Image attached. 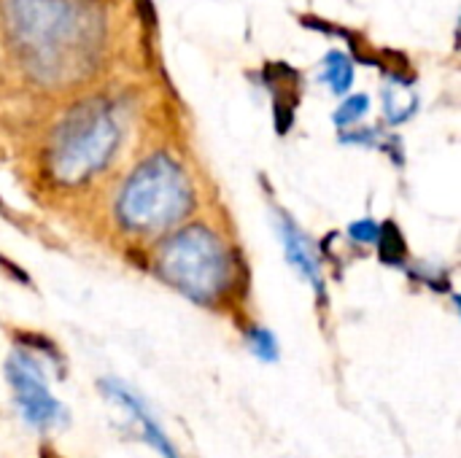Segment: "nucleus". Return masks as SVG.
I'll list each match as a JSON object with an SVG mask.
<instances>
[{"mask_svg":"<svg viewBox=\"0 0 461 458\" xmlns=\"http://www.w3.org/2000/svg\"><path fill=\"white\" fill-rule=\"evenodd\" d=\"M357 78V67L354 59L346 51H330L324 57V70H321V81L335 92V94H346L354 86Z\"/></svg>","mask_w":461,"mask_h":458,"instance_id":"obj_8","label":"nucleus"},{"mask_svg":"<svg viewBox=\"0 0 461 458\" xmlns=\"http://www.w3.org/2000/svg\"><path fill=\"white\" fill-rule=\"evenodd\" d=\"M278 235H281V243H284V251H286L289 265L305 281H311L316 289H321V265H319V256H316L311 240L305 238V232L289 216H284L281 224H278Z\"/></svg>","mask_w":461,"mask_h":458,"instance_id":"obj_7","label":"nucleus"},{"mask_svg":"<svg viewBox=\"0 0 461 458\" xmlns=\"http://www.w3.org/2000/svg\"><path fill=\"white\" fill-rule=\"evenodd\" d=\"M348 235H351L357 243L378 246V240H381V224L373 221V219H362V221H357V224L348 227Z\"/></svg>","mask_w":461,"mask_h":458,"instance_id":"obj_11","label":"nucleus"},{"mask_svg":"<svg viewBox=\"0 0 461 458\" xmlns=\"http://www.w3.org/2000/svg\"><path fill=\"white\" fill-rule=\"evenodd\" d=\"M192 208V186L181 165L167 154L143 159L116 200V216L130 232H159Z\"/></svg>","mask_w":461,"mask_h":458,"instance_id":"obj_3","label":"nucleus"},{"mask_svg":"<svg viewBox=\"0 0 461 458\" xmlns=\"http://www.w3.org/2000/svg\"><path fill=\"white\" fill-rule=\"evenodd\" d=\"M246 343H249V351L257 359H262V362H276L278 359V340L267 327H251L246 332Z\"/></svg>","mask_w":461,"mask_h":458,"instance_id":"obj_10","label":"nucleus"},{"mask_svg":"<svg viewBox=\"0 0 461 458\" xmlns=\"http://www.w3.org/2000/svg\"><path fill=\"white\" fill-rule=\"evenodd\" d=\"M119 113L105 100H86L73 108L51 135L49 170L59 184H81L103 170L119 148Z\"/></svg>","mask_w":461,"mask_h":458,"instance_id":"obj_2","label":"nucleus"},{"mask_svg":"<svg viewBox=\"0 0 461 458\" xmlns=\"http://www.w3.org/2000/svg\"><path fill=\"white\" fill-rule=\"evenodd\" d=\"M43 458H54V456H51V454H46V456H43Z\"/></svg>","mask_w":461,"mask_h":458,"instance_id":"obj_12","label":"nucleus"},{"mask_svg":"<svg viewBox=\"0 0 461 458\" xmlns=\"http://www.w3.org/2000/svg\"><path fill=\"white\" fill-rule=\"evenodd\" d=\"M157 267L173 289L200 305L221 297L230 283V254L221 238L200 224L167 238Z\"/></svg>","mask_w":461,"mask_h":458,"instance_id":"obj_4","label":"nucleus"},{"mask_svg":"<svg viewBox=\"0 0 461 458\" xmlns=\"http://www.w3.org/2000/svg\"><path fill=\"white\" fill-rule=\"evenodd\" d=\"M5 378L14 389V400L30 427L49 429L65 421V408L57 402V397L49 391L43 373L32 359L24 354H14L5 362Z\"/></svg>","mask_w":461,"mask_h":458,"instance_id":"obj_5","label":"nucleus"},{"mask_svg":"<svg viewBox=\"0 0 461 458\" xmlns=\"http://www.w3.org/2000/svg\"><path fill=\"white\" fill-rule=\"evenodd\" d=\"M5 30L41 81H81L95 67L103 19L92 0H3Z\"/></svg>","mask_w":461,"mask_h":458,"instance_id":"obj_1","label":"nucleus"},{"mask_svg":"<svg viewBox=\"0 0 461 458\" xmlns=\"http://www.w3.org/2000/svg\"><path fill=\"white\" fill-rule=\"evenodd\" d=\"M367 111H370V97L367 94H348L340 105H338V111H335V116H332V121L338 124V127H354V124H359L365 116H367Z\"/></svg>","mask_w":461,"mask_h":458,"instance_id":"obj_9","label":"nucleus"},{"mask_svg":"<svg viewBox=\"0 0 461 458\" xmlns=\"http://www.w3.org/2000/svg\"><path fill=\"white\" fill-rule=\"evenodd\" d=\"M100 389H103V394L108 397V400H113L116 405H122L124 410H130V416H132V421L140 427V435H143V440L159 454L162 458H178L176 454V445L170 443V437L165 435V429L159 427V421L154 418V413L146 408V402L132 391V389H127L124 383H119V381H100Z\"/></svg>","mask_w":461,"mask_h":458,"instance_id":"obj_6","label":"nucleus"}]
</instances>
